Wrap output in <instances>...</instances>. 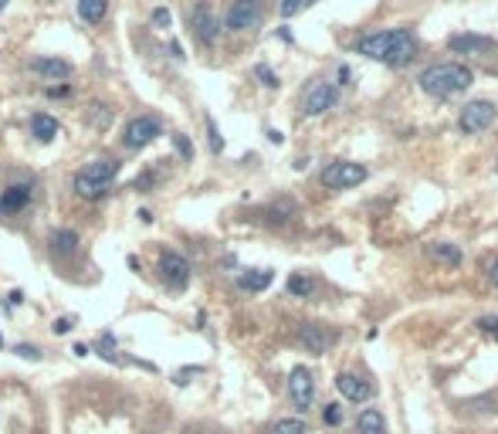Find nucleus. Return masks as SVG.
<instances>
[{"mask_svg": "<svg viewBox=\"0 0 498 434\" xmlns=\"http://www.w3.org/2000/svg\"><path fill=\"white\" fill-rule=\"evenodd\" d=\"M356 54L370 58V61H383L390 68H403L417 58V38L407 27H393V31H377V34H363L356 45Z\"/></svg>", "mask_w": 498, "mask_h": 434, "instance_id": "f257e3e1", "label": "nucleus"}, {"mask_svg": "<svg viewBox=\"0 0 498 434\" xmlns=\"http://www.w3.org/2000/svg\"><path fill=\"white\" fill-rule=\"evenodd\" d=\"M471 82H475V71H471L468 65H458V61H441V65H431V68H424V71H420V78H417V85H420L427 95H434V99H451V95H461V92H468V89H471Z\"/></svg>", "mask_w": 498, "mask_h": 434, "instance_id": "f03ea898", "label": "nucleus"}, {"mask_svg": "<svg viewBox=\"0 0 498 434\" xmlns=\"http://www.w3.org/2000/svg\"><path fill=\"white\" fill-rule=\"evenodd\" d=\"M119 170H122V163H119V160L85 163V166L75 173L71 190H75L78 197H85V201H99V197H106V194L112 190V183H115Z\"/></svg>", "mask_w": 498, "mask_h": 434, "instance_id": "7ed1b4c3", "label": "nucleus"}, {"mask_svg": "<svg viewBox=\"0 0 498 434\" xmlns=\"http://www.w3.org/2000/svg\"><path fill=\"white\" fill-rule=\"evenodd\" d=\"M498 119V108L495 102H488V99H478V102H468V106L461 108V119H458V126H461V133H468V136H478V133H485V129H492Z\"/></svg>", "mask_w": 498, "mask_h": 434, "instance_id": "20e7f679", "label": "nucleus"}, {"mask_svg": "<svg viewBox=\"0 0 498 434\" xmlns=\"http://www.w3.org/2000/svg\"><path fill=\"white\" fill-rule=\"evenodd\" d=\"M366 180V166L363 163H329L326 170H322V187H329V190H349V187H356V183H363Z\"/></svg>", "mask_w": 498, "mask_h": 434, "instance_id": "39448f33", "label": "nucleus"}, {"mask_svg": "<svg viewBox=\"0 0 498 434\" xmlns=\"http://www.w3.org/2000/svg\"><path fill=\"white\" fill-rule=\"evenodd\" d=\"M156 136H163V122H160L156 115H139V119H132V122L126 126L122 143H126L129 150H143V146H150Z\"/></svg>", "mask_w": 498, "mask_h": 434, "instance_id": "423d86ee", "label": "nucleus"}, {"mask_svg": "<svg viewBox=\"0 0 498 434\" xmlns=\"http://www.w3.org/2000/svg\"><path fill=\"white\" fill-rule=\"evenodd\" d=\"M265 17V3L261 0H234L227 10V27L230 31H254Z\"/></svg>", "mask_w": 498, "mask_h": 434, "instance_id": "0eeeda50", "label": "nucleus"}, {"mask_svg": "<svg viewBox=\"0 0 498 434\" xmlns=\"http://www.w3.org/2000/svg\"><path fill=\"white\" fill-rule=\"evenodd\" d=\"M288 397H292V404L298 411H309L312 407V400H316V380H312V374L305 367H295L288 374Z\"/></svg>", "mask_w": 498, "mask_h": 434, "instance_id": "6e6552de", "label": "nucleus"}, {"mask_svg": "<svg viewBox=\"0 0 498 434\" xmlns=\"http://www.w3.org/2000/svg\"><path fill=\"white\" fill-rule=\"evenodd\" d=\"M190 27H193V34H197V41H200L204 48H211V45L217 41V34H221V24H217L211 3H197V7H193V14H190Z\"/></svg>", "mask_w": 498, "mask_h": 434, "instance_id": "1a4fd4ad", "label": "nucleus"}, {"mask_svg": "<svg viewBox=\"0 0 498 434\" xmlns=\"http://www.w3.org/2000/svg\"><path fill=\"white\" fill-rule=\"evenodd\" d=\"M335 102H339V89L329 85V82H316V85L305 92L302 112H305V115H322V112H329Z\"/></svg>", "mask_w": 498, "mask_h": 434, "instance_id": "9d476101", "label": "nucleus"}, {"mask_svg": "<svg viewBox=\"0 0 498 434\" xmlns=\"http://www.w3.org/2000/svg\"><path fill=\"white\" fill-rule=\"evenodd\" d=\"M160 275H163V282L169 288H187V282H190V262L183 258V255H176V251H166L163 258H160Z\"/></svg>", "mask_w": 498, "mask_h": 434, "instance_id": "9b49d317", "label": "nucleus"}, {"mask_svg": "<svg viewBox=\"0 0 498 434\" xmlns=\"http://www.w3.org/2000/svg\"><path fill=\"white\" fill-rule=\"evenodd\" d=\"M335 390H339L346 400H356V404L370 400V393H373L370 380L356 377V374H339V377H335Z\"/></svg>", "mask_w": 498, "mask_h": 434, "instance_id": "f8f14e48", "label": "nucleus"}, {"mask_svg": "<svg viewBox=\"0 0 498 434\" xmlns=\"http://www.w3.org/2000/svg\"><path fill=\"white\" fill-rule=\"evenodd\" d=\"M31 197H34L31 183H14V187H7V190L0 194V214H17V211H24V207L31 204Z\"/></svg>", "mask_w": 498, "mask_h": 434, "instance_id": "ddd939ff", "label": "nucleus"}, {"mask_svg": "<svg viewBox=\"0 0 498 434\" xmlns=\"http://www.w3.org/2000/svg\"><path fill=\"white\" fill-rule=\"evenodd\" d=\"M298 343L309 350V353H316V356H322L326 350L332 346V336L322 329V326H312V323H305V326H298Z\"/></svg>", "mask_w": 498, "mask_h": 434, "instance_id": "4468645a", "label": "nucleus"}, {"mask_svg": "<svg viewBox=\"0 0 498 434\" xmlns=\"http://www.w3.org/2000/svg\"><path fill=\"white\" fill-rule=\"evenodd\" d=\"M447 48L454 54H478V52H495V41L482 38V34H454V38H447Z\"/></svg>", "mask_w": 498, "mask_h": 434, "instance_id": "2eb2a0df", "label": "nucleus"}, {"mask_svg": "<svg viewBox=\"0 0 498 434\" xmlns=\"http://www.w3.org/2000/svg\"><path fill=\"white\" fill-rule=\"evenodd\" d=\"M31 71L58 82V78H68V75H71V65L61 61V58H34V61H31Z\"/></svg>", "mask_w": 498, "mask_h": 434, "instance_id": "dca6fc26", "label": "nucleus"}, {"mask_svg": "<svg viewBox=\"0 0 498 434\" xmlns=\"http://www.w3.org/2000/svg\"><path fill=\"white\" fill-rule=\"evenodd\" d=\"M272 278H275V271L268 269H248L241 278H237V285L244 288V292H265L268 285H272Z\"/></svg>", "mask_w": 498, "mask_h": 434, "instance_id": "f3484780", "label": "nucleus"}, {"mask_svg": "<svg viewBox=\"0 0 498 434\" xmlns=\"http://www.w3.org/2000/svg\"><path fill=\"white\" fill-rule=\"evenodd\" d=\"M356 434H387V421L377 407H366L359 418H356Z\"/></svg>", "mask_w": 498, "mask_h": 434, "instance_id": "a211bd4d", "label": "nucleus"}, {"mask_svg": "<svg viewBox=\"0 0 498 434\" xmlns=\"http://www.w3.org/2000/svg\"><path fill=\"white\" fill-rule=\"evenodd\" d=\"M58 129H61V126H58V119H51L48 112H38V115H31V133H34L41 143H51V139L58 136Z\"/></svg>", "mask_w": 498, "mask_h": 434, "instance_id": "6ab92c4d", "label": "nucleus"}, {"mask_svg": "<svg viewBox=\"0 0 498 434\" xmlns=\"http://www.w3.org/2000/svg\"><path fill=\"white\" fill-rule=\"evenodd\" d=\"M109 10V0H78V17L85 24H99Z\"/></svg>", "mask_w": 498, "mask_h": 434, "instance_id": "aec40b11", "label": "nucleus"}, {"mask_svg": "<svg viewBox=\"0 0 498 434\" xmlns=\"http://www.w3.org/2000/svg\"><path fill=\"white\" fill-rule=\"evenodd\" d=\"M427 255L438 258V262H444V265H461V248H458V244H447V241L427 244Z\"/></svg>", "mask_w": 498, "mask_h": 434, "instance_id": "412c9836", "label": "nucleus"}, {"mask_svg": "<svg viewBox=\"0 0 498 434\" xmlns=\"http://www.w3.org/2000/svg\"><path fill=\"white\" fill-rule=\"evenodd\" d=\"M51 251L61 255V258L75 255V251H78V234H75V231H55V234H51Z\"/></svg>", "mask_w": 498, "mask_h": 434, "instance_id": "4be33fe9", "label": "nucleus"}, {"mask_svg": "<svg viewBox=\"0 0 498 434\" xmlns=\"http://www.w3.org/2000/svg\"><path fill=\"white\" fill-rule=\"evenodd\" d=\"M288 292L298 295V299H309V295L316 292V282H312L309 275H288Z\"/></svg>", "mask_w": 498, "mask_h": 434, "instance_id": "5701e85b", "label": "nucleus"}, {"mask_svg": "<svg viewBox=\"0 0 498 434\" xmlns=\"http://www.w3.org/2000/svg\"><path fill=\"white\" fill-rule=\"evenodd\" d=\"M272 434H309V428L298 418H281V421L272 424Z\"/></svg>", "mask_w": 498, "mask_h": 434, "instance_id": "b1692460", "label": "nucleus"}, {"mask_svg": "<svg viewBox=\"0 0 498 434\" xmlns=\"http://www.w3.org/2000/svg\"><path fill=\"white\" fill-rule=\"evenodd\" d=\"M498 393H488V397H478V400H468L464 407H471V411H478V414H492V411H498Z\"/></svg>", "mask_w": 498, "mask_h": 434, "instance_id": "393cba45", "label": "nucleus"}, {"mask_svg": "<svg viewBox=\"0 0 498 434\" xmlns=\"http://www.w3.org/2000/svg\"><path fill=\"white\" fill-rule=\"evenodd\" d=\"M254 78H258L261 85H268V89H278V75L268 68V65H254Z\"/></svg>", "mask_w": 498, "mask_h": 434, "instance_id": "a878e982", "label": "nucleus"}, {"mask_svg": "<svg viewBox=\"0 0 498 434\" xmlns=\"http://www.w3.org/2000/svg\"><path fill=\"white\" fill-rule=\"evenodd\" d=\"M173 146H176V153H180L183 160H193V146H190V139H187L183 133H176V136H173Z\"/></svg>", "mask_w": 498, "mask_h": 434, "instance_id": "bb28decb", "label": "nucleus"}, {"mask_svg": "<svg viewBox=\"0 0 498 434\" xmlns=\"http://www.w3.org/2000/svg\"><path fill=\"white\" fill-rule=\"evenodd\" d=\"M207 136H211V150H214V153H221L224 139H221V133H217V122H214L211 115H207Z\"/></svg>", "mask_w": 498, "mask_h": 434, "instance_id": "cd10ccee", "label": "nucleus"}, {"mask_svg": "<svg viewBox=\"0 0 498 434\" xmlns=\"http://www.w3.org/2000/svg\"><path fill=\"white\" fill-rule=\"evenodd\" d=\"M305 3H309V0H281V7H278V10H281V17H295Z\"/></svg>", "mask_w": 498, "mask_h": 434, "instance_id": "c85d7f7f", "label": "nucleus"}, {"mask_svg": "<svg viewBox=\"0 0 498 434\" xmlns=\"http://www.w3.org/2000/svg\"><path fill=\"white\" fill-rule=\"evenodd\" d=\"M322 418H326V424H332V428L342 424V407H339V404H329V407L322 411Z\"/></svg>", "mask_w": 498, "mask_h": 434, "instance_id": "c756f323", "label": "nucleus"}, {"mask_svg": "<svg viewBox=\"0 0 498 434\" xmlns=\"http://www.w3.org/2000/svg\"><path fill=\"white\" fill-rule=\"evenodd\" d=\"M99 350H102V356H106V360H112V356H115V339H112L109 332H102V339H99Z\"/></svg>", "mask_w": 498, "mask_h": 434, "instance_id": "7c9ffc66", "label": "nucleus"}, {"mask_svg": "<svg viewBox=\"0 0 498 434\" xmlns=\"http://www.w3.org/2000/svg\"><path fill=\"white\" fill-rule=\"evenodd\" d=\"M478 329L498 339V316H485V319H478Z\"/></svg>", "mask_w": 498, "mask_h": 434, "instance_id": "2f4dec72", "label": "nucleus"}, {"mask_svg": "<svg viewBox=\"0 0 498 434\" xmlns=\"http://www.w3.org/2000/svg\"><path fill=\"white\" fill-rule=\"evenodd\" d=\"M14 353H17V356H24V360H41V350H38V346H27V343H21Z\"/></svg>", "mask_w": 498, "mask_h": 434, "instance_id": "473e14b6", "label": "nucleus"}, {"mask_svg": "<svg viewBox=\"0 0 498 434\" xmlns=\"http://www.w3.org/2000/svg\"><path fill=\"white\" fill-rule=\"evenodd\" d=\"M169 21H173V17H169L166 7H156V10H153V27H169Z\"/></svg>", "mask_w": 498, "mask_h": 434, "instance_id": "72a5a7b5", "label": "nucleus"}, {"mask_svg": "<svg viewBox=\"0 0 498 434\" xmlns=\"http://www.w3.org/2000/svg\"><path fill=\"white\" fill-rule=\"evenodd\" d=\"M71 326H75V319H71V316H61V319H55V323H51V329H55L58 336H64V332H71Z\"/></svg>", "mask_w": 498, "mask_h": 434, "instance_id": "f704fd0d", "label": "nucleus"}, {"mask_svg": "<svg viewBox=\"0 0 498 434\" xmlns=\"http://www.w3.org/2000/svg\"><path fill=\"white\" fill-rule=\"evenodd\" d=\"M153 173H143V176H136V190H146V187H153Z\"/></svg>", "mask_w": 498, "mask_h": 434, "instance_id": "c9c22d12", "label": "nucleus"}, {"mask_svg": "<svg viewBox=\"0 0 498 434\" xmlns=\"http://www.w3.org/2000/svg\"><path fill=\"white\" fill-rule=\"evenodd\" d=\"M335 78H339V85H349V78H353V71H349L346 65H339V71H335Z\"/></svg>", "mask_w": 498, "mask_h": 434, "instance_id": "e433bc0d", "label": "nucleus"}, {"mask_svg": "<svg viewBox=\"0 0 498 434\" xmlns=\"http://www.w3.org/2000/svg\"><path fill=\"white\" fill-rule=\"evenodd\" d=\"M488 282H492V285H498V258H492V262H488Z\"/></svg>", "mask_w": 498, "mask_h": 434, "instance_id": "4c0bfd02", "label": "nucleus"}, {"mask_svg": "<svg viewBox=\"0 0 498 434\" xmlns=\"http://www.w3.org/2000/svg\"><path fill=\"white\" fill-rule=\"evenodd\" d=\"M7 302H10V306H21V302H24V292H21V288H14V292L7 295Z\"/></svg>", "mask_w": 498, "mask_h": 434, "instance_id": "58836bf2", "label": "nucleus"}, {"mask_svg": "<svg viewBox=\"0 0 498 434\" xmlns=\"http://www.w3.org/2000/svg\"><path fill=\"white\" fill-rule=\"evenodd\" d=\"M88 353H92V350H88L85 343H75V356H88Z\"/></svg>", "mask_w": 498, "mask_h": 434, "instance_id": "ea45409f", "label": "nucleus"}, {"mask_svg": "<svg viewBox=\"0 0 498 434\" xmlns=\"http://www.w3.org/2000/svg\"><path fill=\"white\" fill-rule=\"evenodd\" d=\"M268 139H272V143H285V136H281V133H278V129H268Z\"/></svg>", "mask_w": 498, "mask_h": 434, "instance_id": "a19ab883", "label": "nucleus"}, {"mask_svg": "<svg viewBox=\"0 0 498 434\" xmlns=\"http://www.w3.org/2000/svg\"><path fill=\"white\" fill-rule=\"evenodd\" d=\"M3 7H7V0H0V10H3Z\"/></svg>", "mask_w": 498, "mask_h": 434, "instance_id": "79ce46f5", "label": "nucleus"}, {"mask_svg": "<svg viewBox=\"0 0 498 434\" xmlns=\"http://www.w3.org/2000/svg\"><path fill=\"white\" fill-rule=\"evenodd\" d=\"M0 346H3V339H0Z\"/></svg>", "mask_w": 498, "mask_h": 434, "instance_id": "37998d69", "label": "nucleus"}]
</instances>
